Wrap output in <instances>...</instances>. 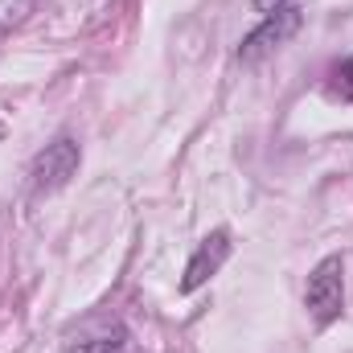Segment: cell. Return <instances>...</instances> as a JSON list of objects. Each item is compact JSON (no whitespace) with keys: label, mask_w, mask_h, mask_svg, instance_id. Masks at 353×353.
Masks as SVG:
<instances>
[{"label":"cell","mask_w":353,"mask_h":353,"mask_svg":"<svg viewBox=\"0 0 353 353\" xmlns=\"http://www.w3.org/2000/svg\"><path fill=\"white\" fill-rule=\"evenodd\" d=\"M300 25H304V12L296 8V4H288V8H279V12H271L259 21V29H251L247 37H243V46H239V62H259L267 54H275L279 46H288L296 33H300Z\"/></svg>","instance_id":"cell-3"},{"label":"cell","mask_w":353,"mask_h":353,"mask_svg":"<svg viewBox=\"0 0 353 353\" xmlns=\"http://www.w3.org/2000/svg\"><path fill=\"white\" fill-rule=\"evenodd\" d=\"M304 304H308L316 325H333L345 312V263H341V255H329L312 267L308 288H304Z\"/></svg>","instance_id":"cell-1"},{"label":"cell","mask_w":353,"mask_h":353,"mask_svg":"<svg viewBox=\"0 0 353 353\" xmlns=\"http://www.w3.org/2000/svg\"><path fill=\"white\" fill-rule=\"evenodd\" d=\"M230 259V234L226 230H214V234H205L201 243H197V251H193V259L185 263V275H181V292H197L201 283H210L222 263Z\"/></svg>","instance_id":"cell-4"},{"label":"cell","mask_w":353,"mask_h":353,"mask_svg":"<svg viewBox=\"0 0 353 353\" xmlns=\"http://www.w3.org/2000/svg\"><path fill=\"white\" fill-rule=\"evenodd\" d=\"M79 161H83L79 140L58 136L54 144H46V152H37V161H33V169H29V189H33V197L62 189L70 176L79 173Z\"/></svg>","instance_id":"cell-2"},{"label":"cell","mask_w":353,"mask_h":353,"mask_svg":"<svg viewBox=\"0 0 353 353\" xmlns=\"http://www.w3.org/2000/svg\"><path fill=\"white\" fill-rule=\"evenodd\" d=\"M37 4H41V0H0V41H4L12 29H21V25L37 12Z\"/></svg>","instance_id":"cell-5"},{"label":"cell","mask_w":353,"mask_h":353,"mask_svg":"<svg viewBox=\"0 0 353 353\" xmlns=\"http://www.w3.org/2000/svg\"><path fill=\"white\" fill-rule=\"evenodd\" d=\"M255 4V12H263V17H271V12H279V8H288L292 0H251Z\"/></svg>","instance_id":"cell-6"}]
</instances>
